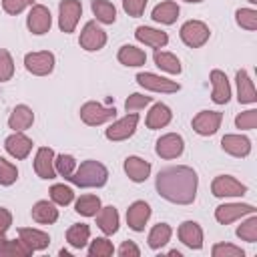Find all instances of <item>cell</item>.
Instances as JSON below:
<instances>
[{"label": "cell", "mask_w": 257, "mask_h": 257, "mask_svg": "<svg viewBox=\"0 0 257 257\" xmlns=\"http://www.w3.org/2000/svg\"><path fill=\"white\" fill-rule=\"evenodd\" d=\"M114 116H116V108L114 106H104V104L94 102V100L84 102L80 106V118L88 126H98V124H102L106 120H112Z\"/></svg>", "instance_id": "3"}, {"label": "cell", "mask_w": 257, "mask_h": 257, "mask_svg": "<svg viewBox=\"0 0 257 257\" xmlns=\"http://www.w3.org/2000/svg\"><path fill=\"white\" fill-rule=\"evenodd\" d=\"M4 149L14 159H26L32 151V141L22 133H14L4 141Z\"/></svg>", "instance_id": "18"}, {"label": "cell", "mask_w": 257, "mask_h": 257, "mask_svg": "<svg viewBox=\"0 0 257 257\" xmlns=\"http://www.w3.org/2000/svg\"><path fill=\"white\" fill-rule=\"evenodd\" d=\"M135 36H137L139 42H143V44H147V46H151V48H157V50L163 48V46L169 42L167 32L157 30V28H151V26H139V28L135 30Z\"/></svg>", "instance_id": "24"}, {"label": "cell", "mask_w": 257, "mask_h": 257, "mask_svg": "<svg viewBox=\"0 0 257 257\" xmlns=\"http://www.w3.org/2000/svg\"><path fill=\"white\" fill-rule=\"evenodd\" d=\"M181 40L187 44V46H191V48H199V46H203L207 40H209V36H211V30H209V26L205 24V22H201V20H189V22H185L183 26H181Z\"/></svg>", "instance_id": "4"}, {"label": "cell", "mask_w": 257, "mask_h": 257, "mask_svg": "<svg viewBox=\"0 0 257 257\" xmlns=\"http://www.w3.org/2000/svg\"><path fill=\"white\" fill-rule=\"evenodd\" d=\"M155 64L169 74H181L183 70L181 60L173 52H165V50H155Z\"/></svg>", "instance_id": "31"}, {"label": "cell", "mask_w": 257, "mask_h": 257, "mask_svg": "<svg viewBox=\"0 0 257 257\" xmlns=\"http://www.w3.org/2000/svg\"><path fill=\"white\" fill-rule=\"evenodd\" d=\"M149 0H122V8L128 16L133 18H139L143 12H145V6H147Z\"/></svg>", "instance_id": "48"}, {"label": "cell", "mask_w": 257, "mask_h": 257, "mask_svg": "<svg viewBox=\"0 0 257 257\" xmlns=\"http://www.w3.org/2000/svg\"><path fill=\"white\" fill-rule=\"evenodd\" d=\"M26 26L32 34H46L52 26V16H50V10L42 4H36L32 6V10L28 12V18H26Z\"/></svg>", "instance_id": "13"}, {"label": "cell", "mask_w": 257, "mask_h": 257, "mask_svg": "<svg viewBox=\"0 0 257 257\" xmlns=\"http://www.w3.org/2000/svg\"><path fill=\"white\" fill-rule=\"evenodd\" d=\"M90 8H92V14L96 16V20L102 24H112L116 20V8L108 0H92Z\"/></svg>", "instance_id": "33"}, {"label": "cell", "mask_w": 257, "mask_h": 257, "mask_svg": "<svg viewBox=\"0 0 257 257\" xmlns=\"http://www.w3.org/2000/svg\"><path fill=\"white\" fill-rule=\"evenodd\" d=\"M34 122V112L30 106L26 104H18L14 106V110L10 112V118H8V126L14 131V133H22L26 128H30Z\"/></svg>", "instance_id": "20"}, {"label": "cell", "mask_w": 257, "mask_h": 257, "mask_svg": "<svg viewBox=\"0 0 257 257\" xmlns=\"http://www.w3.org/2000/svg\"><path fill=\"white\" fill-rule=\"evenodd\" d=\"M34 0H2V8L6 14H20L24 8L32 6Z\"/></svg>", "instance_id": "47"}, {"label": "cell", "mask_w": 257, "mask_h": 257, "mask_svg": "<svg viewBox=\"0 0 257 257\" xmlns=\"http://www.w3.org/2000/svg\"><path fill=\"white\" fill-rule=\"evenodd\" d=\"M18 237H20V241H22L28 249H32V251H42V249H46V247L50 245L48 233L38 231V229H32V227H22V229H18Z\"/></svg>", "instance_id": "19"}, {"label": "cell", "mask_w": 257, "mask_h": 257, "mask_svg": "<svg viewBox=\"0 0 257 257\" xmlns=\"http://www.w3.org/2000/svg\"><path fill=\"white\" fill-rule=\"evenodd\" d=\"M137 124H139V114H137V112H131V114H126V116L114 120V122L106 128L104 135H106L108 141H124V139H128V137L135 135Z\"/></svg>", "instance_id": "11"}, {"label": "cell", "mask_w": 257, "mask_h": 257, "mask_svg": "<svg viewBox=\"0 0 257 257\" xmlns=\"http://www.w3.org/2000/svg\"><path fill=\"white\" fill-rule=\"evenodd\" d=\"M50 199L56 205H68L74 199V191L70 187H66V185H52L50 187Z\"/></svg>", "instance_id": "40"}, {"label": "cell", "mask_w": 257, "mask_h": 257, "mask_svg": "<svg viewBox=\"0 0 257 257\" xmlns=\"http://www.w3.org/2000/svg\"><path fill=\"white\" fill-rule=\"evenodd\" d=\"M149 217H151V207L145 201H135L126 209V223L133 231H143Z\"/></svg>", "instance_id": "17"}, {"label": "cell", "mask_w": 257, "mask_h": 257, "mask_svg": "<svg viewBox=\"0 0 257 257\" xmlns=\"http://www.w3.org/2000/svg\"><path fill=\"white\" fill-rule=\"evenodd\" d=\"M211 84H213V92H211V98L213 102L217 104H227L229 98H231V86H229V78L223 70H211Z\"/></svg>", "instance_id": "16"}, {"label": "cell", "mask_w": 257, "mask_h": 257, "mask_svg": "<svg viewBox=\"0 0 257 257\" xmlns=\"http://www.w3.org/2000/svg\"><path fill=\"white\" fill-rule=\"evenodd\" d=\"M80 14H82L80 0H62L58 4V26H60V30L64 34L74 32Z\"/></svg>", "instance_id": "5"}, {"label": "cell", "mask_w": 257, "mask_h": 257, "mask_svg": "<svg viewBox=\"0 0 257 257\" xmlns=\"http://www.w3.org/2000/svg\"><path fill=\"white\" fill-rule=\"evenodd\" d=\"M96 217V225L104 235H112L118 231V211L108 205V207H100V211L94 215Z\"/></svg>", "instance_id": "26"}, {"label": "cell", "mask_w": 257, "mask_h": 257, "mask_svg": "<svg viewBox=\"0 0 257 257\" xmlns=\"http://www.w3.org/2000/svg\"><path fill=\"white\" fill-rule=\"evenodd\" d=\"M90 239V227L86 223H76L72 227H68L66 231V241L74 247V249H82Z\"/></svg>", "instance_id": "32"}, {"label": "cell", "mask_w": 257, "mask_h": 257, "mask_svg": "<svg viewBox=\"0 0 257 257\" xmlns=\"http://www.w3.org/2000/svg\"><path fill=\"white\" fill-rule=\"evenodd\" d=\"M118 255H120V257H139L141 251H139V247H137L133 241H124V243L118 247Z\"/></svg>", "instance_id": "49"}, {"label": "cell", "mask_w": 257, "mask_h": 257, "mask_svg": "<svg viewBox=\"0 0 257 257\" xmlns=\"http://www.w3.org/2000/svg\"><path fill=\"white\" fill-rule=\"evenodd\" d=\"M114 253V247H112V243L108 241V239H104V237H96L92 243H90V247H88V255L90 257H110Z\"/></svg>", "instance_id": "39"}, {"label": "cell", "mask_w": 257, "mask_h": 257, "mask_svg": "<svg viewBox=\"0 0 257 257\" xmlns=\"http://www.w3.org/2000/svg\"><path fill=\"white\" fill-rule=\"evenodd\" d=\"M24 66L28 72L36 74V76H46L54 70V54L48 50H40V52H28L24 56Z\"/></svg>", "instance_id": "6"}, {"label": "cell", "mask_w": 257, "mask_h": 257, "mask_svg": "<svg viewBox=\"0 0 257 257\" xmlns=\"http://www.w3.org/2000/svg\"><path fill=\"white\" fill-rule=\"evenodd\" d=\"M155 151H157V155H159L161 159H177V157H181L183 151H185V141H183V137L177 135V133H167V135H163V137L157 141Z\"/></svg>", "instance_id": "12"}, {"label": "cell", "mask_w": 257, "mask_h": 257, "mask_svg": "<svg viewBox=\"0 0 257 257\" xmlns=\"http://www.w3.org/2000/svg\"><path fill=\"white\" fill-rule=\"evenodd\" d=\"M137 82L147 88V90H155V92H179L181 84L175 80H169L165 76L153 74V72H139L137 74Z\"/></svg>", "instance_id": "10"}, {"label": "cell", "mask_w": 257, "mask_h": 257, "mask_svg": "<svg viewBox=\"0 0 257 257\" xmlns=\"http://www.w3.org/2000/svg\"><path fill=\"white\" fill-rule=\"evenodd\" d=\"M106 179H108L106 167L92 159L80 163V167L74 169V173L68 177V181L78 187H102L106 183Z\"/></svg>", "instance_id": "2"}, {"label": "cell", "mask_w": 257, "mask_h": 257, "mask_svg": "<svg viewBox=\"0 0 257 257\" xmlns=\"http://www.w3.org/2000/svg\"><path fill=\"white\" fill-rule=\"evenodd\" d=\"M124 173L128 175L131 181L143 183L151 175V163L141 159V157H126L124 159Z\"/></svg>", "instance_id": "22"}, {"label": "cell", "mask_w": 257, "mask_h": 257, "mask_svg": "<svg viewBox=\"0 0 257 257\" xmlns=\"http://www.w3.org/2000/svg\"><path fill=\"white\" fill-rule=\"evenodd\" d=\"M221 147L233 157H247L251 153V141L243 135H225L221 139Z\"/></svg>", "instance_id": "21"}, {"label": "cell", "mask_w": 257, "mask_h": 257, "mask_svg": "<svg viewBox=\"0 0 257 257\" xmlns=\"http://www.w3.org/2000/svg\"><path fill=\"white\" fill-rule=\"evenodd\" d=\"M6 243H8V239L4 237V233H0V255L6 253Z\"/></svg>", "instance_id": "51"}, {"label": "cell", "mask_w": 257, "mask_h": 257, "mask_svg": "<svg viewBox=\"0 0 257 257\" xmlns=\"http://www.w3.org/2000/svg\"><path fill=\"white\" fill-rule=\"evenodd\" d=\"M213 257H243V249L241 247H235V245H229V243H217L213 245Z\"/></svg>", "instance_id": "44"}, {"label": "cell", "mask_w": 257, "mask_h": 257, "mask_svg": "<svg viewBox=\"0 0 257 257\" xmlns=\"http://www.w3.org/2000/svg\"><path fill=\"white\" fill-rule=\"evenodd\" d=\"M235 126L243 128V131H253L257 126V110L251 108V110H245V112L237 114L235 116Z\"/></svg>", "instance_id": "43"}, {"label": "cell", "mask_w": 257, "mask_h": 257, "mask_svg": "<svg viewBox=\"0 0 257 257\" xmlns=\"http://www.w3.org/2000/svg\"><path fill=\"white\" fill-rule=\"evenodd\" d=\"M179 239L189 249H201L203 247V229L195 221H185L179 227Z\"/></svg>", "instance_id": "23"}, {"label": "cell", "mask_w": 257, "mask_h": 257, "mask_svg": "<svg viewBox=\"0 0 257 257\" xmlns=\"http://www.w3.org/2000/svg\"><path fill=\"white\" fill-rule=\"evenodd\" d=\"M251 213H255V207H253V205L227 203V205H219V207L215 209V219H217L221 225H229V223L237 221L239 217L251 215Z\"/></svg>", "instance_id": "14"}, {"label": "cell", "mask_w": 257, "mask_h": 257, "mask_svg": "<svg viewBox=\"0 0 257 257\" xmlns=\"http://www.w3.org/2000/svg\"><path fill=\"white\" fill-rule=\"evenodd\" d=\"M54 169H56V173L60 175V177H64L66 181H68V177L74 173V169H76V159L72 157V155H58V157H54Z\"/></svg>", "instance_id": "36"}, {"label": "cell", "mask_w": 257, "mask_h": 257, "mask_svg": "<svg viewBox=\"0 0 257 257\" xmlns=\"http://www.w3.org/2000/svg\"><path fill=\"white\" fill-rule=\"evenodd\" d=\"M237 237L247 241V243H255L257 241V217L253 213L245 223H241L237 227Z\"/></svg>", "instance_id": "37"}, {"label": "cell", "mask_w": 257, "mask_h": 257, "mask_svg": "<svg viewBox=\"0 0 257 257\" xmlns=\"http://www.w3.org/2000/svg\"><path fill=\"white\" fill-rule=\"evenodd\" d=\"M151 96H145V94H139V92H135V94H131L128 98H126V102H124V108H126V112H137V110H141V108H145L147 104H151Z\"/></svg>", "instance_id": "45"}, {"label": "cell", "mask_w": 257, "mask_h": 257, "mask_svg": "<svg viewBox=\"0 0 257 257\" xmlns=\"http://www.w3.org/2000/svg\"><path fill=\"white\" fill-rule=\"evenodd\" d=\"M32 219L42 225H50L58 219V209L48 201H38L32 207Z\"/></svg>", "instance_id": "30"}, {"label": "cell", "mask_w": 257, "mask_h": 257, "mask_svg": "<svg viewBox=\"0 0 257 257\" xmlns=\"http://www.w3.org/2000/svg\"><path fill=\"white\" fill-rule=\"evenodd\" d=\"M249 2H251V4H257V0H249Z\"/></svg>", "instance_id": "53"}, {"label": "cell", "mask_w": 257, "mask_h": 257, "mask_svg": "<svg viewBox=\"0 0 257 257\" xmlns=\"http://www.w3.org/2000/svg\"><path fill=\"white\" fill-rule=\"evenodd\" d=\"M116 58H118V62L124 64V66H143V64L147 62L145 50H141V48H137V46H133V44L120 46Z\"/></svg>", "instance_id": "28"}, {"label": "cell", "mask_w": 257, "mask_h": 257, "mask_svg": "<svg viewBox=\"0 0 257 257\" xmlns=\"http://www.w3.org/2000/svg\"><path fill=\"white\" fill-rule=\"evenodd\" d=\"M10 225H12V215H10V211L4 209V207H0V233H6V231L10 229Z\"/></svg>", "instance_id": "50"}, {"label": "cell", "mask_w": 257, "mask_h": 257, "mask_svg": "<svg viewBox=\"0 0 257 257\" xmlns=\"http://www.w3.org/2000/svg\"><path fill=\"white\" fill-rule=\"evenodd\" d=\"M197 185H199V177L187 165L167 167L159 171L155 181L157 193L175 205H191L197 197Z\"/></svg>", "instance_id": "1"}, {"label": "cell", "mask_w": 257, "mask_h": 257, "mask_svg": "<svg viewBox=\"0 0 257 257\" xmlns=\"http://www.w3.org/2000/svg\"><path fill=\"white\" fill-rule=\"evenodd\" d=\"M235 20L245 30H257V10L253 8H239L235 12Z\"/></svg>", "instance_id": "38"}, {"label": "cell", "mask_w": 257, "mask_h": 257, "mask_svg": "<svg viewBox=\"0 0 257 257\" xmlns=\"http://www.w3.org/2000/svg\"><path fill=\"white\" fill-rule=\"evenodd\" d=\"M78 44L80 48L88 50V52H94V50H100L104 44H106V32L94 22H86L82 32H80V38H78Z\"/></svg>", "instance_id": "7"}, {"label": "cell", "mask_w": 257, "mask_h": 257, "mask_svg": "<svg viewBox=\"0 0 257 257\" xmlns=\"http://www.w3.org/2000/svg\"><path fill=\"white\" fill-rule=\"evenodd\" d=\"M185 2H195L197 4V2H203V0H185Z\"/></svg>", "instance_id": "52"}, {"label": "cell", "mask_w": 257, "mask_h": 257, "mask_svg": "<svg viewBox=\"0 0 257 257\" xmlns=\"http://www.w3.org/2000/svg\"><path fill=\"white\" fill-rule=\"evenodd\" d=\"M211 193L215 197H241L247 193V187L231 175H219L211 183Z\"/></svg>", "instance_id": "8"}, {"label": "cell", "mask_w": 257, "mask_h": 257, "mask_svg": "<svg viewBox=\"0 0 257 257\" xmlns=\"http://www.w3.org/2000/svg\"><path fill=\"white\" fill-rule=\"evenodd\" d=\"M171 235H173V229L167 225V223H159L151 229L149 233V247L151 249H161L165 247L169 241H171Z\"/></svg>", "instance_id": "34"}, {"label": "cell", "mask_w": 257, "mask_h": 257, "mask_svg": "<svg viewBox=\"0 0 257 257\" xmlns=\"http://www.w3.org/2000/svg\"><path fill=\"white\" fill-rule=\"evenodd\" d=\"M74 211L78 215H84V217H94L98 211H100V199L96 195H82L76 205H74Z\"/></svg>", "instance_id": "35"}, {"label": "cell", "mask_w": 257, "mask_h": 257, "mask_svg": "<svg viewBox=\"0 0 257 257\" xmlns=\"http://www.w3.org/2000/svg\"><path fill=\"white\" fill-rule=\"evenodd\" d=\"M16 179H18V169L10 161H6L4 157H0V185L8 187V185L16 183Z\"/></svg>", "instance_id": "41"}, {"label": "cell", "mask_w": 257, "mask_h": 257, "mask_svg": "<svg viewBox=\"0 0 257 257\" xmlns=\"http://www.w3.org/2000/svg\"><path fill=\"white\" fill-rule=\"evenodd\" d=\"M14 74V60L6 48H0V82L10 80Z\"/></svg>", "instance_id": "42"}, {"label": "cell", "mask_w": 257, "mask_h": 257, "mask_svg": "<svg viewBox=\"0 0 257 257\" xmlns=\"http://www.w3.org/2000/svg\"><path fill=\"white\" fill-rule=\"evenodd\" d=\"M223 120V114L219 110H201L193 118V131L201 137H211L219 131Z\"/></svg>", "instance_id": "9"}, {"label": "cell", "mask_w": 257, "mask_h": 257, "mask_svg": "<svg viewBox=\"0 0 257 257\" xmlns=\"http://www.w3.org/2000/svg\"><path fill=\"white\" fill-rule=\"evenodd\" d=\"M177 18H179V6H177V2L167 0V2H161V4H157L153 8V20L155 22L173 24V22H177Z\"/></svg>", "instance_id": "29"}, {"label": "cell", "mask_w": 257, "mask_h": 257, "mask_svg": "<svg viewBox=\"0 0 257 257\" xmlns=\"http://www.w3.org/2000/svg\"><path fill=\"white\" fill-rule=\"evenodd\" d=\"M34 171L40 179H54L56 169H54V151L48 147H40L34 157Z\"/></svg>", "instance_id": "15"}, {"label": "cell", "mask_w": 257, "mask_h": 257, "mask_svg": "<svg viewBox=\"0 0 257 257\" xmlns=\"http://www.w3.org/2000/svg\"><path fill=\"white\" fill-rule=\"evenodd\" d=\"M237 100L241 104H253L257 100V92H255V86H253V80L249 78L247 70H237Z\"/></svg>", "instance_id": "25"}, {"label": "cell", "mask_w": 257, "mask_h": 257, "mask_svg": "<svg viewBox=\"0 0 257 257\" xmlns=\"http://www.w3.org/2000/svg\"><path fill=\"white\" fill-rule=\"evenodd\" d=\"M34 251L32 249H28L20 239L18 241H10L8 239V243H6V253L4 255H8V257H28V255H32Z\"/></svg>", "instance_id": "46"}, {"label": "cell", "mask_w": 257, "mask_h": 257, "mask_svg": "<svg viewBox=\"0 0 257 257\" xmlns=\"http://www.w3.org/2000/svg\"><path fill=\"white\" fill-rule=\"evenodd\" d=\"M171 118H173L171 108H169L167 104H163V102H157V104H153V108L149 110L145 122H147V126H149L151 131H157V128L167 126V124L171 122Z\"/></svg>", "instance_id": "27"}]
</instances>
